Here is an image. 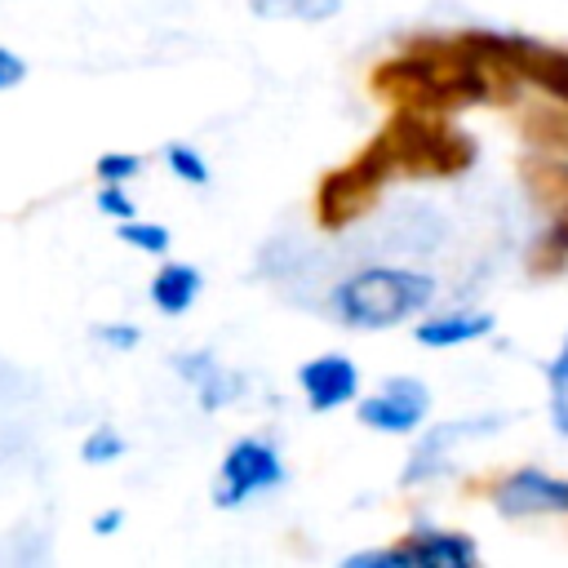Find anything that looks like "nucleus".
Masks as SVG:
<instances>
[{"label": "nucleus", "instance_id": "1", "mask_svg": "<svg viewBox=\"0 0 568 568\" xmlns=\"http://www.w3.org/2000/svg\"><path fill=\"white\" fill-rule=\"evenodd\" d=\"M373 89L422 111H444L457 102H484L488 75L484 62L462 40H417L399 58H386L373 71Z\"/></svg>", "mask_w": 568, "mask_h": 568}, {"label": "nucleus", "instance_id": "2", "mask_svg": "<svg viewBox=\"0 0 568 568\" xmlns=\"http://www.w3.org/2000/svg\"><path fill=\"white\" fill-rule=\"evenodd\" d=\"M430 297H435L430 275L404 271V266H368V271H355L351 280L337 284L333 311L351 328H390L404 315L426 311Z\"/></svg>", "mask_w": 568, "mask_h": 568}, {"label": "nucleus", "instance_id": "3", "mask_svg": "<svg viewBox=\"0 0 568 568\" xmlns=\"http://www.w3.org/2000/svg\"><path fill=\"white\" fill-rule=\"evenodd\" d=\"M382 142L390 146L395 169H408V173L448 178V173H462L475 160V142L466 133H457L448 120H439L435 111H422V106H404L382 129Z\"/></svg>", "mask_w": 568, "mask_h": 568}, {"label": "nucleus", "instance_id": "4", "mask_svg": "<svg viewBox=\"0 0 568 568\" xmlns=\"http://www.w3.org/2000/svg\"><path fill=\"white\" fill-rule=\"evenodd\" d=\"M390 169H395L390 146H386L382 133H377L364 155H355L346 169H333V173L320 182V191H315L320 222H324V226H346V222H355V217L373 204V195H377V186L390 178Z\"/></svg>", "mask_w": 568, "mask_h": 568}, {"label": "nucleus", "instance_id": "5", "mask_svg": "<svg viewBox=\"0 0 568 568\" xmlns=\"http://www.w3.org/2000/svg\"><path fill=\"white\" fill-rule=\"evenodd\" d=\"M284 484V462L275 453L271 439H235L222 457V475H217V488H213V501L217 506H244L248 497L266 493V488H280Z\"/></svg>", "mask_w": 568, "mask_h": 568}, {"label": "nucleus", "instance_id": "6", "mask_svg": "<svg viewBox=\"0 0 568 568\" xmlns=\"http://www.w3.org/2000/svg\"><path fill=\"white\" fill-rule=\"evenodd\" d=\"M493 506L506 519L568 515V479H555L546 470H515L493 488Z\"/></svg>", "mask_w": 568, "mask_h": 568}, {"label": "nucleus", "instance_id": "7", "mask_svg": "<svg viewBox=\"0 0 568 568\" xmlns=\"http://www.w3.org/2000/svg\"><path fill=\"white\" fill-rule=\"evenodd\" d=\"M430 408V390L426 382L417 377H390L377 395L359 399V422L368 430H382V435H404L413 430Z\"/></svg>", "mask_w": 568, "mask_h": 568}, {"label": "nucleus", "instance_id": "8", "mask_svg": "<svg viewBox=\"0 0 568 568\" xmlns=\"http://www.w3.org/2000/svg\"><path fill=\"white\" fill-rule=\"evenodd\" d=\"M488 430H501V417H475V422H444V426H430V430L417 439V448H413V457H408V466H404V484H426V479L444 475V470H448V453H453L457 444L475 439V435H488Z\"/></svg>", "mask_w": 568, "mask_h": 568}, {"label": "nucleus", "instance_id": "9", "mask_svg": "<svg viewBox=\"0 0 568 568\" xmlns=\"http://www.w3.org/2000/svg\"><path fill=\"white\" fill-rule=\"evenodd\" d=\"M302 390H306V404L315 413H328V408H342L346 399H355L359 390V368L346 359V355H315L311 364H302L297 373Z\"/></svg>", "mask_w": 568, "mask_h": 568}, {"label": "nucleus", "instance_id": "10", "mask_svg": "<svg viewBox=\"0 0 568 568\" xmlns=\"http://www.w3.org/2000/svg\"><path fill=\"white\" fill-rule=\"evenodd\" d=\"M506 67H510V75H524V80H532L537 89H546L550 98L568 102V49H550V44L510 36Z\"/></svg>", "mask_w": 568, "mask_h": 568}, {"label": "nucleus", "instance_id": "11", "mask_svg": "<svg viewBox=\"0 0 568 568\" xmlns=\"http://www.w3.org/2000/svg\"><path fill=\"white\" fill-rule=\"evenodd\" d=\"M408 568H470L475 564V541L466 532H444V528H417L404 541Z\"/></svg>", "mask_w": 568, "mask_h": 568}, {"label": "nucleus", "instance_id": "12", "mask_svg": "<svg viewBox=\"0 0 568 568\" xmlns=\"http://www.w3.org/2000/svg\"><path fill=\"white\" fill-rule=\"evenodd\" d=\"M173 368H178V377H186L195 386L200 408H226L240 395V377L226 373L209 351H186V355L173 359Z\"/></svg>", "mask_w": 568, "mask_h": 568}, {"label": "nucleus", "instance_id": "13", "mask_svg": "<svg viewBox=\"0 0 568 568\" xmlns=\"http://www.w3.org/2000/svg\"><path fill=\"white\" fill-rule=\"evenodd\" d=\"M484 333H493V315H484V311H448V315L422 320L413 328V337L422 346H466V342H479Z\"/></svg>", "mask_w": 568, "mask_h": 568}, {"label": "nucleus", "instance_id": "14", "mask_svg": "<svg viewBox=\"0 0 568 568\" xmlns=\"http://www.w3.org/2000/svg\"><path fill=\"white\" fill-rule=\"evenodd\" d=\"M195 297H200V271H195V266H186V262H164V266L151 275V302H155V311L182 315V311H191Z\"/></svg>", "mask_w": 568, "mask_h": 568}, {"label": "nucleus", "instance_id": "15", "mask_svg": "<svg viewBox=\"0 0 568 568\" xmlns=\"http://www.w3.org/2000/svg\"><path fill=\"white\" fill-rule=\"evenodd\" d=\"M248 9L271 22H324L342 9V0H248Z\"/></svg>", "mask_w": 568, "mask_h": 568}, {"label": "nucleus", "instance_id": "16", "mask_svg": "<svg viewBox=\"0 0 568 568\" xmlns=\"http://www.w3.org/2000/svg\"><path fill=\"white\" fill-rule=\"evenodd\" d=\"M546 386H550V422L559 435H568V337L559 355L546 364Z\"/></svg>", "mask_w": 568, "mask_h": 568}, {"label": "nucleus", "instance_id": "17", "mask_svg": "<svg viewBox=\"0 0 568 568\" xmlns=\"http://www.w3.org/2000/svg\"><path fill=\"white\" fill-rule=\"evenodd\" d=\"M115 235L129 244V248H138V253H169V226H160V222H142V217H129V222H120L115 226Z\"/></svg>", "mask_w": 568, "mask_h": 568}, {"label": "nucleus", "instance_id": "18", "mask_svg": "<svg viewBox=\"0 0 568 568\" xmlns=\"http://www.w3.org/2000/svg\"><path fill=\"white\" fill-rule=\"evenodd\" d=\"M164 164H169L186 186H204V182H209L204 155H200L195 146H186V142H169V146H164Z\"/></svg>", "mask_w": 568, "mask_h": 568}, {"label": "nucleus", "instance_id": "19", "mask_svg": "<svg viewBox=\"0 0 568 568\" xmlns=\"http://www.w3.org/2000/svg\"><path fill=\"white\" fill-rule=\"evenodd\" d=\"M80 457H84L89 466H111V462L124 457V435H120L115 426H98V430H89V439L80 444Z\"/></svg>", "mask_w": 568, "mask_h": 568}, {"label": "nucleus", "instance_id": "20", "mask_svg": "<svg viewBox=\"0 0 568 568\" xmlns=\"http://www.w3.org/2000/svg\"><path fill=\"white\" fill-rule=\"evenodd\" d=\"M93 173H98V182H133L138 173H142V155H133V151H106V155H98V164H93Z\"/></svg>", "mask_w": 568, "mask_h": 568}, {"label": "nucleus", "instance_id": "21", "mask_svg": "<svg viewBox=\"0 0 568 568\" xmlns=\"http://www.w3.org/2000/svg\"><path fill=\"white\" fill-rule=\"evenodd\" d=\"M98 213H106L111 222H129V217H138V204L120 182H102L98 186Z\"/></svg>", "mask_w": 568, "mask_h": 568}, {"label": "nucleus", "instance_id": "22", "mask_svg": "<svg viewBox=\"0 0 568 568\" xmlns=\"http://www.w3.org/2000/svg\"><path fill=\"white\" fill-rule=\"evenodd\" d=\"M98 342L106 346V351H133L138 342H142V333H138V324H102L98 328Z\"/></svg>", "mask_w": 568, "mask_h": 568}, {"label": "nucleus", "instance_id": "23", "mask_svg": "<svg viewBox=\"0 0 568 568\" xmlns=\"http://www.w3.org/2000/svg\"><path fill=\"white\" fill-rule=\"evenodd\" d=\"M22 80H27V62H22L13 49L0 44V93H4V89H18Z\"/></svg>", "mask_w": 568, "mask_h": 568}, {"label": "nucleus", "instance_id": "24", "mask_svg": "<svg viewBox=\"0 0 568 568\" xmlns=\"http://www.w3.org/2000/svg\"><path fill=\"white\" fill-rule=\"evenodd\" d=\"M120 524H124V510H102V515H93V532H98V537L120 532Z\"/></svg>", "mask_w": 568, "mask_h": 568}]
</instances>
